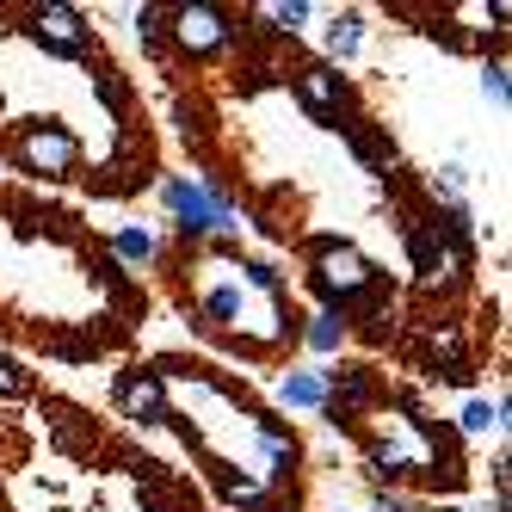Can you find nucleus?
I'll use <instances>...</instances> for the list:
<instances>
[{"label": "nucleus", "mask_w": 512, "mask_h": 512, "mask_svg": "<svg viewBox=\"0 0 512 512\" xmlns=\"http://www.w3.org/2000/svg\"><path fill=\"white\" fill-rule=\"evenodd\" d=\"M167 204L179 210V223L186 229H235V210H229V198H216V192H204V186H192V179H167Z\"/></svg>", "instance_id": "obj_1"}, {"label": "nucleus", "mask_w": 512, "mask_h": 512, "mask_svg": "<svg viewBox=\"0 0 512 512\" xmlns=\"http://www.w3.org/2000/svg\"><path fill=\"white\" fill-rule=\"evenodd\" d=\"M315 266H321V290H334V297H352V290L371 284V266H364L352 247H321Z\"/></svg>", "instance_id": "obj_2"}, {"label": "nucleus", "mask_w": 512, "mask_h": 512, "mask_svg": "<svg viewBox=\"0 0 512 512\" xmlns=\"http://www.w3.org/2000/svg\"><path fill=\"white\" fill-rule=\"evenodd\" d=\"M25 161L38 167V173H68V167H75V136H62V130H31V136H25Z\"/></svg>", "instance_id": "obj_3"}, {"label": "nucleus", "mask_w": 512, "mask_h": 512, "mask_svg": "<svg viewBox=\"0 0 512 512\" xmlns=\"http://www.w3.org/2000/svg\"><path fill=\"white\" fill-rule=\"evenodd\" d=\"M179 38H186V50H216L229 38V25H223L216 7H186V13H179Z\"/></svg>", "instance_id": "obj_4"}, {"label": "nucleus", "mask_w": 512, "mask_h": 512, "mask_svg": "<svg viewBox=\"0 0 512 512\" xmlns=\"http://www.w3.org/2000/svg\"><path fill=\"white\" fill-rule=\"evenodd\" d=\"M38 31H44L56 50H81V19L68 13V7H44L38 13Z\"/></svg>", "instance_id": "obj_5"}, {"label": "nucleus", "mask_w": 512, "mask_h": 512, "mask_svg": "<svg viewBox=\"0 0 512 512\" xmlns=\"http://www.w3.org/2000/svg\"><path fill=\"white\" fill-rule=\"evenodd\" d=\"M303 99H309V112H334V105H340V75H327V68H309V75H303Z\"/></svg>", "instance_id": "obj_6"}, {"label": "nucleus", "mask_w": 512, "mask_h": 512, "mask_svg": "<svg viewBox=\"0 0 512 512\" xmlns=\"http://www.w3.org/2000/svg\"><path fill=\"white\" fill-rule=\"evenodd\" d=\"M124 408L130 414H161V383H149V377H124Z\"/></svg>", "instance_id": "obj_7"}, {"label": "nucleus", "mask_w": 512, "mask_h": 512, "mask_svg": "<svg viewBox=\"0 0 512 512\" xmlns=\"http://www.w3.org/2000/svg\"><path fill=\"white\" fill-rule=\"evenodd\" d=\"M408 247H414L420 272H432V278H438V266H445V253H438V235H432V229H414V241H408Z\"/></svg>", "instance_id": "obj_8"}, {"label": "nucleus", "mask_w": 512, "mask_h": 512, "mask_svg": "<svg viewBox=\"0 0 512 512\" xmlns=\"http://www.w3.org/2000/svg\"><path fill=\"white\" fill-rule=\"evenodd\" d=\"M327 50H334V56H352V50H358V19H352V13L327 25Z\"/></svg>", "instance_id": "obj_9"}, {"label": "nucleus", "mask_w": 512, "mask_h": 512, "mask_svg": "<svg viewBox=\"0 0 512 512\" xmlns=\"http://www.w3.org/2000/svg\"><path fill=\"white\" fill-rule=\"evenodd\" d=\"M118 253H124V260H149V253H155V235H149V229H124V235H118Z\"/></svg>", "instance_id": "obj_10"}, {"label": "nucleus", "mask_w": 512, "mask_h": 512, "mask_svg": "<svg viewBox=\"0 0 512 512\" xmlns=\"http://www.w3.org/2000/svg\"><path fill=\"white\" fill-rule=\"evenodd\" d=\"M284 401H297V408H315V401H321V383H315V377H284Z\"/></svg>", "instance_id": "obj_11"}, {"label": "nucleus", "mask_w": 512, "mask_h": 512, "mask_svg": "<svg viewBox=\"0 0 512 512\" xmlns=\"http://www.w3.org/2000/svg\"><path fill=\"white\" fill-rule=\"evenodd\" d=\"M309 346H315V352H334V346H340V321H334V315H315Z\"/></svg>", "instance_id": "obj_12"}, {"label": "nucleus", "mask_w": 512, "mask_h": 512, "mask_svg": "<svg viewBox=\"0 0 512 512\" xmlns=\"http://www.w3.org/2000/svg\"><path fill=\"white\" fill-rule=\"evenodd\" d=\"M494 420H500V414L488 408V401H469V408H463V432H488Z\"/></svg>", "instance_id": "obj_13"}, {"label": "nucleus", "mask_w": 512, "mask_h": 512, "mask_svg": "<svg viewBox=\"0 0 512 512\" xmlns=\"http://www.w3.org/2000/svg\"><path fill=\"white\" fill-rule=\"evenodd\" d=\"M266 19H278V25H284V31H297V25H303V19H309V7H272V13H266Z\"/></svg>", "instance_id": "obj_14"}, {"label": "nucleus", "mask_w": 512, "mask_h": 512, "mask_svg": "<svg viewBox=\"0 0 512 512\" xmlns=\"http://www.w3.org/2000/svg\"><path fill=\"white\" fill-rule=\"evenodd\" d=\"M482 87H488L494 99H506V68H488V75H482Z\"/></svg>", "instance_id": "obj_15"}, {"label": "nucleus", "mask_w": 512, "mask_h": 512, "mask_svg": "<svg viewBox=\"0 0 512 512\" xmlns=\"http://www.w3.org/2000/svg\"><path fill=\"white\" fill-rule=\"evenodd\" d=\"M377 512H408V500H401V494H377Z\"/></svg>", "instance_id": "obj_16"}, {"label": "nucleus", "mask_w": 512, "mask_h": 512, "mask_svg": "<svg viewBox=\"0 0 512 512\" xmlns=\"http://www.w3.org/2000/svg\"><path fill=\"white\" fill-rule=\"evenodd\" d=\"M0 389H7V395L19 389V371H13V364H7V358H0Z\"/></svg>", "instance_id": "obj_17"}]
</instances>
